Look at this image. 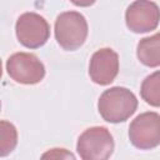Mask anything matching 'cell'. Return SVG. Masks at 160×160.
I'll use <instances>...</instances> for the list:
<instances>
[{
    "label": "cell",
    "mask_w": 160,
    "mask_h": 160,
    "mask_svg": "<svg viewBox=\"0 0 160 160\" xmlns=\"http://www.w3.org/2000/svg\"><path fill=\"white\" fill-rule=\"evenodd\" d=\"M138 109V99L132 91L122 86H114L105 90L98 101V110L101 118L111 124L128 120Z\"/></svg>",
    "instance_id": "obj_1"
},
{
    "label": "cell",
    "mask_w": 160,
    "mask_h": 160,
    "mask_svg": "<svg viewBox=\"0 0 160 160\" xmlns=\"http://www.w3.org/2000/svg\"><path fill=\"white\" fill-rule=\"evenodd\" d=\"M55 39L58 44L68 51L79 49L86 40L89 28L88 21L79 11H64L55 20Z\"/></svg>",
    "instance_id": "obj_2"
},
{
    "label": "cell",
    "mask_w": 160,
    "mask_h": 160,
    "mask_svg": "<svg viewBox=\"0 0 160 160\" xmlns=\"http://www.w3.org/2000/svg\"><path fill=\"white\" fill-rule=\"evenodd\" d=\"M115 144L112 135L104 126H92L78 139L76 151L81 160H109Z\"/></svg>",
    "instance_id": "obj_3"
},
{
    "label": "cell",
    "mask_w": 160,
    "mask_h": 160,
    "mask_svg": "<svg viewBox=\"0 0 160 160\" xmlns=\"http://www.w3.org/2000/svg\"><path fill=\"white\" fill-rule=\"evenodd\" d=\"M15 32L19 42L29 49H38L49 40L50 25L41 15L29 11L21 14L15 24Z\"/></svg>",
    "instance_id": "obj_4"
},
{
    "label": "cell",
    "mask_w": 160,
    "mask_h": 160,
    "mask_svg": "<svg viewBox=\"0 0 160 160\" xmlns=\"http://www.w3.org/2000/svg\"><path fill=\"white\" fill-rule=\"evenodd\" d=\"M130 142L140 150H150L160 145V115L146 111L138 115L129 126Z\"/></svg>",
    "instance_id": "obj_5"
},
{
    "label": "cell",
    "mask_w": 160,
    "mask_h": 160,
    "mask_svg": "<svg viewBox=\"0 0 160 160\" xmlns=\"http://www.w3.org/2000/svg\"><path fill=\"white\" fill-rule=\"evenodd\" d=\"M8 75L16 82L34 85L45 76V66L39 58L31 52H15L6 60Z\"/></svg>",
    "instance_id": "obj_6"
},
{
    "label": "cell",
    "mask_w": 160,
    "mask_h": 160,
    "mask_svg": "<svg viewBox=\"0 0 160 160\" xmlns=\"http://www.w3.org/2000/svg\"><path fill=\"white\" fill-rule=\"evenodd\" d=\"M160 21V8L154 1L138 0L125 11V22L130 31L136 34L155 30Z\"/></svg>",
    "instance_id": "obj_7"
},
{
    "label": "cell",
    "mask_w": 160,
    "mask_h": 160,
    "mask_svg": "<svg viewBox=\"0 0 160 160\" xmlns=\"http://www.w3.org/2000/svg\"><path fill=\"white\" fill-rule=\"evenodd\" d=\"M119 72V55L110 48L95 51L89 62L90 79L98 85L111 84Z\"/></svg>",
    "instance_id": "obj_8"
},
{
    "label": "cell",
    "mask_w": 160,
    "mask_h": 160,
    "mask_svg": "<svg viewBox=\"0 0 160 160\" xmlns=\"http://www.w3.org/2000/svg\"><path fill=\"white\" fill-rule=\"evenodd\" d=\"M139 61L149 68L160 66V32L142 38L136 46Z\"/></svg>",
    "instance_id": "obj_9"
},
{
    "label": "cell",
    "mask_w": 160,
    "mask_h": 160,
    "mask_svg": "<svg viewBox=\"0 0 160 160\" xmlns=\"http://www.w3.org/2000/svg\"><path fill=\"white\" fill-rule=\"evenodd\" d=\"M140 95L150 106L160 108V70L148 75L142 80Z\"/></svg>",
    "instance_id": "obj_10"
},
{
    "label": "cell",
    "mask_w": 160,
    "mask_h": 160,
    "mask_svg": "<svg viewBox=\"0 0 160 160\" xmlns=\"http://www.w3.org/2000/svg\"><path fill=\"white\" fill-rule=\"evenodd\" d=\"M0 132H1L0 156H6L16 148L18 131H16V128L11 122H9L6 120H1L0 121Z\"/></svg>",
    "instance_id": "obj_11"
},
{
    "label": "cell",
    "mask_w": 160,
    "mask_h": 160,
    "mask_svg": "<svg viewBox=\"0 0 160 160\" xmlns=\"http://www.w3.org/2000/svg\"><path fill=\"white\" fill-rule=\"evenodd\" d=\"M40 160H76L75 155L64 148H52L46 150Z\"/></svg>",
    "instance_id": "obj_12"
}]
</instances>
